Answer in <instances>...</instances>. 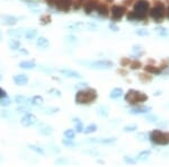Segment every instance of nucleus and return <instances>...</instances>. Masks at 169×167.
Returning a JSON list of instances; mask_svg holds the SVG:
<instances>
[{
	"mask_svg": "<svg viewBox=\"0 0 169 167\" xmlns=\"http://www.w3.org/2000/svg\"><path fill=\"white\" fill-rule=\"evenodd\" d=\"M63 144H64V146H68V147H75V146H77V144L72 142L71 139H67V140H63Z\"/></svg>",
	"mask_w": 169,
	"mask_h": 167,
	"instance_id": "obj_40",
	"label": "nucleus"
},
{
	"mask_svg": "<svg viewBox=\"0 0 169 167\" xmlns=\"http://www.w3.org/2000/svg\"><path fill=\"white\" fill-rule=\"evenodd\" d=\"M125 101L132 105H135L138 103H143V102L148 101V96L142 92H139V90H135V89H131L125 95Z\"/></svg>",
	"mask_w": 169,
	"mask_h": 167,
	"instance_id": "obj_3",
	"label": "nucleus"
},
{
	"mask_svg": "<svg viewBox=\"0 0 169 167\" xmlns=\"http://www.w3.org/2000/svg\"><path fill=\"white\" fill-rule=\"evenodd\" d=\"M45 114H54V113H58L59 108L58 107H46L43 110Z\"/></svg>",
	"mask_w": 169,
	"mask_h": 167,
	"instance_id": "obj_34",
	"label": "nucleus"
},
{
	"mask_svg": "<svg viewBox=\"0 0 169 167\" xmlns=\"http://www.w3.org/2000/svg\"><path fill=\"white\" fill-rule=\"evenodd\" d=\"M17 112H20V113H28V108L23 106V105H20V107H17Z\"/></svg>",
	"mask_w": 169,
	"mask_h": 167,
	"instance_id": "obj_46",
	"label": "nucleus"
},
{
	"mask_svg": "<svg viewBox=\"0 0 169 167\" xmlns=\"http://www.w3.org/2000/svg\"><path fill=\"white\" fill-rule=\"evenodd\" d=\"M146 72H150V73H155V75H159L163 72V69L161 68H158V67H155V66H146L144 68Z\"/></svg>",
	"mask_w": 169,
	"mask_h": 167,
	"instance_id": "obj_22",
	"label": "nucleus"
},
{
	"mask_svg": "<svg viewBox=\"0 0 169 167\" xmlns=\"http://www.w3.org/2000/svg\"><path fill=\"white\" fill-rule=\"evenodd\" d=\"M150 140L155 144H169V132H163L160 130H153L150 133Z\"/></svg>",
	"mask_w": 169,
	"mask_h": 167,
	"instance_id": "obj_4",
	"label": "nucleus"
},
{
	"mask_svg": "<svg viewBox=\"0 0 169 167\" xmlns=\"http://www.w3.org/2000/svg\"><path fill=\"white\" fill-rule=\"evenodd\" d=\"M167 16L169 17V8H168V11H167Z\"/></svg>",
	"mask_w": 169,
	"mask_h": 167,
	"instance_id": "obj_53",
	"label": "nucleus"
},
{
	"mask_svg": "<svg viewBox=\"0 0 169 167\" xmlns=\"http://www.w3.org/2000/svg\"><path fill=\"white\" fill-rule=\"evenodd\" d=\"M151 151L150 150H144V151H141L139 156H138V161H146V158L149 157Z\"/></svg>",
	"mask_w": 169,
	"mask_h": 167,
	"instance_id": "obj_27",
	"label": "nucleus"
},
{
	"mask_svg": "<svg viewBox=\"0 0 169 167\" xmlns=\"http://www.w3.org/2000/svg\"><path fill=\"white\" fill-rule=\"evenodd\" d=\"M65 42L68 43H76L77 42V39H76L73 35H68L67 37H65Z\"/></svg>",
	"mask_w": 169,
	"mask_h": 167,
	"instance_id": "obj_41",
	"label": "nucleus"
},
{
	"mask_svg": "<svg viewBox=\"0 0 169 167\" xmlns=\"http://www.w3.org/2000/svg\"><path fill=\"white\" fill-rule=\"evenodd\" d=\"M49 44H50L49 40L43 37V36H41V37H39V39L36 40V45L39 46V48H41V49H46L49 46Z\"/></svg>",
	"mask_w": 169,
	"mask_h": 167,
	"instance_id": "obj_18",
	"label": "nucleus"
},
{
	"mask_svg": "<svg viewBox=\"0 0 169 167\" xmlns=\"http://www.w3.org/2000/svg\"><path fill=\"white\" fill-rule=\"evenodd\" d=\"M28 148L31 149V150L35 151L36 154H39V155H44V154H45L42 148L39 147V146H35V144H28Z\"/></svg>",
	"mask_w": 169,
	"mask_h": 167,
	"instance_id": "obj_28",
	"label": "nucleus"
},
{
	"mask_svg": "<svg viewBox=\"0 0 169 167\" xmlns=\"http://www.w3.org/2000/svg\"><path fill=\"white\" fill-rule=\"evenodd\" d=\"M10 104V99L8 98V97H2V98H0V106H8V105Z\"/></svg>",
	"mask_w": 169,
	"mask_h": 167,
	"instance_id": "obj_35",
	"label": "nucleus"
},
{
	"mask_svg": "<svg viewBox=\"0 0 169 167\" xmlns=\"http://www.w3.org/2000/svg\"><path fill=\"white\" fill-rule=\"evenodd\" d=\"M46 1L49 2V5H56V2L58 0H46Z\"/></svg>",
	"mask_w": 169,
	"mask_h": 167,
	"instance_id": "obj_51",
	"label": "nucleus"
},
{
	"mask_svg": "<svg viewBox=\"0 0 169 167\" xmlns=\"http://www.w3.org/2000/svg\"><path fill=\"white\" fill-rule=\"evenodd\" d=\"M87 65L89 68L97 69V70H107L114 67V63L108 60H98V61H91V62H81Z\"/></svg>",
	"mask_w": 169,
	"mask_h": 167,
	"instance_id": "obj_5",
	"label": "nucleus"
},
{
	"mask_svg": "<svg viewBox=\"0 0 169 167\" xmlns=\"http://www.w3.org/2000/svg\"><path fill=\"white\" fill-rule=\"evenodd\" d=\"M6 96H7L6 90H3L2 88H0V98H2V97H6Z\"/></svg>",
	"mask_w": 169,
	"mask_h": 167,
	"instance_id": "obj_50",
	"label": "nucleus"
},
{
	"mask_svg": "<svg viewBox=\"0 0 169 167\" xmlns=\"http://www.w3.org/2000/svg\"><path fill=\"white\" fill-rule=\"evenodd\" d=\"M111 14L114 20H120L125 14V8L123 6H114L111 10Z\"/></svg>",
	"mask_w": 169,
	"mask_h": 167,
	"instance_id": "obj_8",
	"label": "nucleus"
},
{
	"mask_svg": "<svg viewBox=\"0 0 169 167\" xmlns=\"http://www.w3.org/2000/svg\"><path fill=\"white\" fill-rule=\"evenodd\" d=\"M124 161L127 163V164H135V163H137L135 159H132L131 157H124Z\"/></svg>",
	"mask_w": 169,
	"mask_h": 167,
	"instance_id": "obj_48",
	"label": "nucleus"
},
{
	"mask_svg": "<svg viewBox=\"0 0 169 167\" xmlns=\"http://www.w3.org/2000/svg\"><path fill=\"white\" fill-rule=\"evenodd\" d=\"M36 122H37V118L35 115L32 114V113H26L20 120V124L25 128H29V127L36 124Z\"/></svg>",
	"mask_w": 169,
	"mask_h": 167,
	"instance_id": "obj_7",
	"label": "nucleus"
},
{
	"mask_svg": "<svg viewBox=\"0 0 169 167\" xmlns=\"http://www.w3.org/2000/svg\"><path fill=\"white\" fill-rule=\"evenodd\" d=\"M8 35H10V36H13V37H20L22 36V31H19V30H10V31H8Z\"/></svg>",
	"mask_w": 169,
	"mask_h": 167,
	"instance_id": "obj_32",
	"label": "nucleus"
},
{
	"mask_svg": "<svg viewBox=\"0 0 169 167\" xmlns=\"http://www.w3.org/2000/svg\"><path fill=\"white\" fill-rule=\"evenodd\" d=\"M84 6V10L86 14H91L94 10H96V7H97V2L95 0H87L86 2L82 5Z\"/></svg>",
	"mask_w": 169,
	"mask_h": 167,
	"instance_id": "obj_11",
	"label": "nucleus"
},
{
	"mask_svg": "<svg viewBox=\"0 0 169 167\" xmlns=\"http://www.w3.org/2000/svg\"><path fill=\"white\" fill-rule=\"evenodd\" d=\"M151 111V107H149V106H135V107H133L132 110L130 111L131 114H144V113H149V112Z\"/></svg>",
	"mask_w": 169,
	"mask_h": 167,
	"instance_id": "obj_13",
	"label": "nucleus"
},
{
	"mask_svg": "<svg viewBox=\"0 0 169 167\" xmlns=\"http://www.w3.org/2000/svg\"><path fill=\"white\" fill-rule=\"evenodd\" d=\"M14 81L18 86H25L28 84V77L24 73H18L14 76Z\"/></svg>",
	"mask_w": 169,
	"mask_h": 167,
	"instance_id": "obj_10",
	"label": "nucleus"
},
{
	"mask_svg": "<svg viewBox=\"0 0 169 167\" xmlns=\"http://www.w3.org/2000/svg\"><path fill=\"white\" fill-rule=\"evenodd\" d=\"M72 3H73L72 0H58L56 2V7L59 10L67 13V11H69L70 8L72 7Z\"/></svg>",
	"mask_w": 169,
	"mask_h": 167,
	"instance_id": "obj_9",
	"label": "nucleus"
},
{
	"mask_svg": "<svg viewBox=\"0 0 169 167\" xmlns=\"http://www.w3.org/2000/svg\"><path fill=\"white\" fill-rule=\"evenodd\" d=\"M141 67V62L140 61H134V62L131 63V68L132 69H139Z\"/></svg>",
	"mask_w": 169,
	"mask_h": 167,
	"instance_id": "obj_45",
	"label": "nucleus"
},
{
	"mask_svg": "<svg viewBox=\"0 0 169 167\" xmlns=\"http://www.w3.org/2000/svg\"><path fill=\"white\" fill-rule=\"evenodd\" d=\"M109 28H111L112 31H114V32H117V31H118V27H117L115 24H109Z\"/></svg>",
	"mask_w": 169,
	"mask_h": 167,
	"instance_id": "obj_49",
	"label": "nucleus"
},
{
	"mask_svg": "<svg viewBox=\"0 0 169 167\" xmlns=\"http://www.w3.org/2000/svg\"><path fill=\"white\" fill-rule=\"evenodd\" d=\"M87 28L89 31H97V25H96V24H93V23H89V24H87Z\"/></svg>",
	"mask_w": 169,
	"mask_h": 167,
	"instance_id": "obj_47",
	"label": "nucleus"
},
{
	"mask_svg": "<svg viewBox=\"0 0 169 167\" xmlns=\"http://www.w3.org/2000/svg\"><path fill=\"white\" fill-rule=\"evenodd\" d=\"M149 1L148 0H138L134 3V14H135V20L146 19V11L149 10Z\"/></svg>",
	"mask_w": 169,
	"mask_h": 167,
	"instance_id": "obj_2",
	"label": "nucleus"
},
{
	"mask_svg": "<svg viewBox=\"0 0 169 167\" xmlns=\"http://www.w3.org/2000/svg\"><path fill=\"white\" fill-rule=\"evenodd\" d=\"M1 79H2V76H1V75H0V80H1Z\"/></svg>",
	"mask_w": 169,
	"mask_h": 167,
	"instance_id": "obj_55",
	"label": "nucleus"
},
{
	"mask_svg": "<svg viewBox=\"0 0 169 167\" xmlns=\"http://www.w3.org/2000/svg\"><path fill=\"white\" fill-rule=\"evenodd\" d=\"M96 130H97V125H96V124H89L87 128L84 130V132L86 134H89V133H93V132H95Z\"/></svg>",
	"mask_w": 169,
	"mask_h": 167,
	"instance_id": "obj_30",
	"label": "nucleus"
},
{
	"mask_svg": "<svg viewBox=\"0 0 169 167\" xmlns=\"http://www.w3.org/2000/svg\"><path fill=\"white\" fill-rule=\"evenodd\" d=\"M50 93H51V95L56 96V97H60V96H61V92H60V90H58V89H51V90H50Z\"/></svg>",
	"mask_w": 169,
	"mask_h": 167,
	"instance_id": "obj_43",
	"label": "nucleus"
},
{
	"mask_svg": "<svg viewBox=\"0 0 169 167\" xmlns=\"http://www.w3.org/2000/svg\"><path fill=\"white\" fill-rule=\"evenodd\" d=\"M116 139L115 138H104V139H90L89 142H97V144H109L115 142Z\"/></svg>",
	"mask_w": 169,
	"mask_h": 167,
	"instance_id": "obj_16",
	"label": "nucleus"
},
{
	"mask_svg": "<svg viewBox=\"0 0 169 167\" xmlns=\"http://www.w3.org/2000/svg\"><path fill=\"white\" fill-rule=\"evenodd\" d=\"M135 33H137V35H139V36H148L149 35V32H146V30H138Z\"/></svg>",
	"mask_w": 169,
	"mask_h": 167,
	"instance_id": "obj_42",
	"label": "nucleus"
},
{
	"mask_svg": "<svg viewBox=\"0 0 169 167\" xmlns=\"http://www.w3.org/2000/svg\"><path fill=\"white\" fill-rule=\"evenodd\" d=\"M137 53H138V56H141V54L143 53L142 48H141L140 45H134L133 46V54H137Z\"/></svg>",
	"mask_w": 169,
	"mask_h": 167,
	"instance_id": "obj_37",
	"label": "nucleus"
},
{
	"mask_svg": "<svg viewBox=\"0 0 169 167\" xmlns=\"http://www.w3.org/2000/svg\"><path fill=\"white\" fill-rule=\"evenodd\" d=\"M60 72L62 75L68 77V78H77V79H80L82 77L79 72L75 71V70H71V69H60Z\"/></svg>",
	"mask_w": 169,
	"mask_h": 167,
	"instance_id": "obj_12",
	"label": "nucleus"
},
{
	"mask_svg": "<svg viewBox=\"0 0 169 167\" xmlns=\"http://www.w3.org/2000/svg\"><path fill=\"white\" fill-rule=\"evenodd\" d=\"M41 22H42V25H46V24H49L50 22H51V18H50V16H42L41 17Z\"/></svg>",
	"mask_w": 169,
	"mask_h": 167,
	"instance_id": "obj_39",
	"label": "nucleus"
},
{
	"mask_svg": "<svg viewBox=\"0 0 169 167\" xmlns=\"http://www.w3.org/2000/svg\"><path fill=\"white\" fill-rule=\"evenodd\" d=\"M39 132L43 136H50L52 134L53 132V129L50 127V125H46V124H42L41 127L39 128Z\"/></svg>",
	"mask_w": 169,
	"mask_h": 167,
	"instance_id": "obj_17",
	"label": "nucleus"
},
{
	"mask_svg": "<svg viewBox=\"0 0 169 167\" xmlns=\"http://www.w3.org/2000/svg\"><path fill=\"white\" fill-rule=\"evenodd\" d=\"M96 98H97V92L91 88L80 89L76 94L77 104H90L91 102H94Z\"/></svg>",
	"mask_w": 169,
	"mask_h": 167,
	"instance_id": "obj_1",
	"label": "nucleus"
},
{
	"mask_svg": "<svg viewBox=\"0 0 169 167\" xmlns=\"http://www.w3.org/2000/svg\"><path fill=\"white\" fill-rule=\"evenodd\" d=\"M15 102L19 105H25V104H27V102H29V99H27L26 97L23 95H18L15 97Z\"/></svg>",
	"mask_w": 169,
	"mask_h": 167,
	"instance_id": "obj_25",
	"label": "nucleus"
},
{
	"mask_svg": "<svg viewBox=\"0 0 169 167\" xmlns=\"http://www.w3.org/2000/svg\"><path fill=\"white\" fill-rule=\"evenodd\" d=\"M96 11L98 13V15L104 16V17L108 16V13H109V11H108L107 6H106V5H104V3H99V5L97 3V7H96Z\"/></svg>",
	"mask_w": 169,
	"mask_h": 167,
	"instance_id": "obj_14",
	"label": "nucleus"
},
{
	"mask_svg": "<svg viewBox=\"0 0 169 167\" xmlns=\"http://www.w3.org/2000/svg\"><path fill=\"white\" fill-rule=\"evenodd\" d=\"M9 48L11 50H19L20 41H18V40H11L9 42Z\"/></svg>",
	"mask_w": 169,
	"mask_h": 167,
	"instance_id": "obj_26",
	"label": "nucleus"
},
{
	"mask_svg": "<svg viewBox=\"0 0 169 167\" xmlns=\"http://www.w3.org/2000/svg\"><path fill=\"white\" fill-rule=\"evenodd\" d=\"M36 36H37V31H36L35 28H32V30L26 31V33H25V37H26L27 40L35 39Z\"/></svg>",
	"mask_w": 169,
	"mask_h": 167,
	"instance_id": "obj_23",
	"label": "nucleus"
},
{
	"mask_svg": "<svg viewBox=\"0 0 169 167\" xmlns=\"http://www.w3.org/2000/svg\"><path fill=\"white\" fill-rule=\"evenodd\" d=\"M125 132H132V131H135V130H138L137 125L135 124H132V125H126V127H124L123 129Z\"/></svg>",
	"mask_w": 169,
	"mask_h": 167,
	"instance_id": "obj_36",
	"label": "nucleus"
},
{
	"mask_svg": "<svg viewBox=\"0 0 169 167\" xmlns=\"http://www.w3.org/2000/svg\"><path fill=\"white\" fill-rule=\"evenodd\" d=\"M163 73H165V75H167V76H169V68L167 69V70L165 72H163Z\"/></svg>",
	"mask_w": 169,
	"mask_h": 167,
	"instance_id": "obj_52",
	"label": "nucleus"
},
{
	"mask_svg": "<svg viewBox=\"0 0 169 167\" xmlns=\"http://www.w3.org/2000/svg\"><path fill=\"white\" fill-rule=\"evenodd\" d=\"M150 16L152 17L156 22L160 23V20H163V18L165 17V5L161 2L157 3L156 6L150 10Z\"/></svg>",
	"mask_w": 169,
	"mask_h": 167,
	"instance_id": "obj_6",
	"label": "nucleus"
},
{
	"mask_svg": "<svg viewBox=\"0 0 169 167\" xmlns=\"http://www.w3.org/2000/svg\"><path fill=\"white\" fill-rule=\"evenodd\" d=\"M69 28L70 30H75V31H81L84 28V24L82 23H75L72 25H69Z\"/></svg>",
	"mask_w": 169,
	"mask_h": 167,
	"instance_id": "obj_31",
	"label": "nucleus"
},
{
	"mask_svg": "<svg viewBox=\"0 0 169 167\" xmlns=\"http://www.w3.org/2000/svg\"><path fill=\"white\" fill-rule=\"evenodd\" d=\"M31 104L34 105V106H41V105H43V103H44V99H43L42 96H34V97H32L31 98Z\"/></svg>",
	"mask_w": 169,
	"mask_h": 167,
	"instance_id": "obj_21",
	"label": "nucleus"
},
{
	"mask_svg": "<svg viewBox=\"0 0 169 167\" xmlns=\"http://www.w3.org/2000/svg\"><path fill=\"white\" fill-rule=\"evenodd\" d=\"M1 37H2V34H1V32H0V40H1Z\"/></svg>",
	"mask_w": 169,
	"mask_h": 167,
	"instance_id": "obj_54",
	"label": "nucleus"
},
{
	"mask_svg": "<svg viewBox=\"0 0 169 167\" xmlns=\"http://www.w3.org/2000/svg\"><path fill=\"white\" fill-rule=\"evenodd\" d=\"M97 111H98V114H99V115H103V116H107V115H108L106 107H99Z\"/></svg>",
	"mask_w": 169,
	"mask_h": 167,
	"instance_id": "obj_38",
	"label": "nucleus"
},
{
	"mask_svg": "<svg viewBox=\"0 0 169 167\" xmlns=\"http://www.w3.org/2000/svg\"><path fill=\"white\" fill-rule=\"evenodd\" d=\"M63 136L65 137V139H73L76 136V132L75 130H72V129H68V130H65L64 132H63Z\"/></svg>",
	"mask_w": 169,
	"mask_h": 167,
	"instance_id": "obj_29",
	"label": "nucleus"
},
{
	"mask_svg": "<svg viewBox=\"0 0 169 167\" xmlns=\"http://www.w3.org/2000/svg\"><path fill=\"white\" fill-rule=\"evenodd\" d=\"M108 1H112V0H108Z\"/></svg>",
	"mask_w": 169,
	"mask_h": 167,
	"instance_id": "obj_56",
	"label": "nucleus"
},
{
	"mask_svg": "<svg viewBox=\"0 0 169 167\" xmlns=\"http://www.w3.org/2000/svg\"><path fill=\"white\" fill-rule=\"evenodd\" d=\"M18 19H19V18H17V17H15V16H3L2 17L3 24H5V25H9V26L17 24Z\"/></svg>",
	"mask_w": 169,
	"mask_h": 167,
	"instance_id": "obj_15",
	"label": "nucleus"
},
{
	"mask_svg": "<svg viewBox=\"0 0 169 167\" xmlns=\"http://www.w3.org/2000/svg\"><path fill=\"white\" fill-rule=\"evenodd\" d=\"M73 123H75V127H76V131L77 132H82L84 131V125H82V122L80 121L78 118L73 119Z\"/></svg>",
	"mask_w": 169,
	"mask_h": 167,
	"instance_id": "obj_24",
	"label": "nucleus"
},
{
	"mask_svg": "<svg viewBox=\"0 0 169 167\" xmlns=\"http://www.w3.org/2000/svg\"><path fill=\"white\" fill-rule=\"evenodd\" d=\"M122 95H123V89L122 88H114L111 92V94H109V97H111L112 99H117V98H120Z\"/></svg>",
	"mask_w": 169,
	"mask_h": 167,
	"instance_id": "obj_20",
	"label": "nucleus"
},
{
	"mask_svg": "<svg viewBox=\"0 0 169 167\" xmlns=\"http://www.w3.org/2000/svg\"><path fill=\"white\" fill-rule=\"evenodd\" d=\"M157 33L159 34L160 36H167L169 35V31L167 28H163V27H157L156 28Z\"/></svg>",
	"mask_w": 169,
	"mask_h": 167,
	"instance_id": "obj_33",
	"label": "nucleus"
},
{
	"mask_svg": "<svg viewBox=\"0 0 169 167\" xmlns=\"http://www.w3.org/2000/svg\"><path fill=\"white\" fill-rule=\"evenodd\" d=\"M19 67L22 69H26V70H32V69L36 68V63L34 61H22L19 63Z\"/></svg>",
	"mask_w": 169,
	"mask_h": 167,
	"instance_id": "obj_19",
	"label": "nucleus"
},
{
	"mask_svg": "<svg viewBox=\"0 0 169 167\" xmlns=\"http://www.w3.org/2000/svg\"><path fill=\"white\" fill-rule=\"evenodd\" d=\"M84 5V0H76L75 1V9H79Z\"/></svg>",
	"mask_w": 169,
	"mask_h": 167,
	"instance_id": "obj_44",
	"label": "nucleus"
}]
</instances>
